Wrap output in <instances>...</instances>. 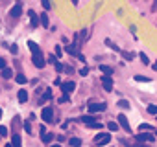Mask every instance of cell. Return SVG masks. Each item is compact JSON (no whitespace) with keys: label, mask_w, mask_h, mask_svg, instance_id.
Returning a JSON list of instances; mask_svg holds the SVG:
<instances>
[{"label":"cell","mask_w":157,"mask_h":147,"mask_svg":"<svg viewBox=\"0 0 157 147\" xmlns=\"http://www.w3.org/2000/svg\"><path fill=\"white\" fill-rule=\"evenodd\" d=\"M10 50H11V53H17V46H15V44H11Z\"/></svg>","instance_id":"obj_37"},{"label":"cell","mask_w":157,"mask_h":147,"mask_svg":"<svg viewBox=\"0 0 157 147\" xmlns=\"http://www.w3.org/2000/svg\"><path fill=\"white\" fill-rule=\"evenodd\" d=\"M139 57H140V61L144 63V64H150V59H148V55L142 52V53H139Z\"/></svg>","instance_id":"obj_22"},{"label":"cell","mask_w":157,"mask_h":147,"mask_svg":"<svg viewBox=\"0 0 157 147\" xmlns=\"http://www.w3.org/2000/svg\"><path fill=\"white\" fill-rule=\"evenodd\" d=\"M105 44H107V46H109V48H111V50H115V52H122V50H120V48H118V46H117V44H113V42H111V41H109V39H107V41H105Z\"/></svg>","instance_id":"obj_20"},{"label":"cell","mask_w":157,"mask_h":147,"mask_svg":"<svg viewBox=\"0 0 157 147\" xmlns=\"http://www.w3.org/2000/svg\"><path fill=\"white\" fill-rule=\"evenodd\" d=\"M78 2H80V0H72V4H74V6H78Z\"/></svg>","instance_id":"obj_41"},{"label":"cell","mask_w":157,"mask_h":147,"mask_svg":"<svg viewBox=\"0 0 157 147\" xmlns=\"http://www.w3.org/2000/svg\"><path fill=\"white\" fill-rule=\"evenodd\" d=\"M2 76H4V77H6V79H10V77H11V76H13V72H11V70H10V68H4V70H2Z\"/></svg>","instance_id":"obj_19"},{"label":"cell","mask_w":157,"mask_h":147,"mask_svg":"<svg viewBox=\"0 0 157 147\" xmlns=\"http://www.w3.org/2000/svg\"><path fill=\"white\" fill-rule=\"evenodd\" d=\"M144 129H146V131H148V129H151V127H150V125H148V123H142V125H140V131H144Z\"/></svg>","instance_id":"obj_35"},{"label":"cell","mask_w":157,"mask_h":147,"mask_svg":"<svg viewBox=\"0 0 157 147\" xmlns=\"http://www.w3.org/2000/svg\"><path fill=\"white\" fill-rule=\"evenodd\" d=\"M135 138H137V142H140V143H146V142H151V140H153V136L148 134V132H139Z\"/></svg>","instance_id":"obj_9"},{"label":"cell","mask_w":157,"mask_h":147,"mask_svg":"<svg viewBox=\"0 0 157 147\" xmlns=\"http://www.w3.org/2000/svg\"><path fill=\"white\" fill-rule=\"evenodd\" d=\"M6 147H13V143H8V145H6Z\"/></svg>","instance_id":"obj_42"},{"label":"cell","mask_w":157,"mask_h":147,"mask_svg":"<svg viewBox=\"0 0 157 147\" xmlns=\"http://www.w3.org/2000/svg\"><path fill=\"white\" fill-rule=\"evenodd\" d=\"M52 147H61V145H57V143H56V145H52Z\"/></svg>","instance_id":"obj_43"},{"label":"cell","mask_w":157,"mask_h":147,"mask_svg":"<svg viewBox=\"0 0 157 147\" xmlns=\"http://www.w3.org/2000/svg\"><path fill=\"white\" fill-rule=\"evenodd\" d=\"M15 81H17L19 85H24V83H26V76H22V74H17V76H15Z\"/></svg>","instance_id":"obj_17"},{"label":"cell","mask_w":157,"mask_h":147,"mask_svg":"<svg viewBox=\"0 0 157 147\" xmlns=\"http://www.w3.org/2000/svg\"><path fill=\"white\" fill-rule=\"evenodd\" d=\"M11 143H13V147H21V136H19V134H13Z\"/></svg>","instance_id":"obj_15"},{"label":"cell","mask_w":157,"mask_h":147,"mask_svg":"<svg viewBox=\"0 0 157 147\" xmlns=\"http://www.w3.org/2000/svg\"><path fill=\"white\" fill-rule=\"evenodd\" d=\"M133 147H146V145H144V143H140V142H139V143H135V145H133Z\"/></svg>","instance_id":"obj_39"},{"label":"cell","mask_w":157,"mask_h":147,"mask_svg":"<svg viewBox=\"0 0 157 147\" xmlns=\"http://www.w3.org/2000/svg\"><path fill=\"white\" fill-rule=\"evenodd\" d=\"M105 109H107V105L102 103V101H100V103H94V101L89 103V112H102V110H105Z\"/></svg>","instance_id":"obj_4"},{"label":"cell","mask_w":157,"mask_h":147,"mask_svg":"<svg viewBox=\"0 0 157 147\" xmlns=\"http://www.w3.org/2000/svg\"><path fill=\"white\" fill-rule=\"evenodd\" d=\"M56 55H57V57L61 55V48H59V46H56Z\"/></svg>","instance_id":"obj_38"},{"label":"cell","mask_w":157,"mask_h":147,"mask_svg":"<svg viewBox=\"0 0 157 147\" xmlns=\"http://www.w3.org/2000/svg\"><path fill=\"white\" fill-rule=\"evenodd\" d=\"M0 136H8V129L2 125V127H0Z\"/></svg>","instance_id":"obj_29"},{"label":"cell","mask_w":157,"mask_h":147,"mask_svg":"<svg viewBox=\"0 0 157 147\" xmlns=\"http://www.w3.org/2000/svg\"><path fill=\"white\" fill-rule=\"evenodd\" d=\"M68 143H70L72 147H80V145H82V140H80V138H70Z\"/></svg>","instance_id":"obj_16"},{"label":"cell","mask_w":157,"mask_h":147,"mask_svg":"<svg viewBox=\"0 0 157 147\" xmlns=\"http://www.w3.org/2000/svg\"><path fill=\"white\" fill-rule=\"evenodd\" d=\"M28 46H30V50H32V61H33V64H35L37 68H43V66L46 64V61H44V57H43V52H41L39 44L33 42V41H30Z\"/></svg>","instance_id":"obj_1"},{"label":"cell","mask_w":157,"mask_h":147,"mask_svg":"<svg viewBox=\"0 0 157 147\" xmlns=\"http://www.w3.org/2000/svg\"><path fill=\"white\" fill-rule=\"evenodd\" d=\"M118 118V125L124 129V131H128V132H131V127H129V121H128V118L124 116V114H118L117 116Z\"/></svg>","instance_id":"obj_5"},{"label":"cell","mask_w":157,"mask_h":147,"mask_svg":"<svg viewBox=\"0 0 157 147\" xmlns=\"http://www.w3.org/2000/svg\"><path fill=\"white\" fill-rule=\"evenodd\" d=\"M102 85H104V88L107 92H111L113 90V79H111V76H104L102 77Z\"/></svg>","instance_id":"obj_8"},{"label":"cell","mask_w":157,"mask_h":147,"mask_svg":"<svg viewBox=\"0 0 157 147\" xmlns=\"http://www.w3.org/2000/svg\"><path fill=\"white\" fill-rule=\"evenodd\" d=\"M124 57H126V61H131V57H133V53H128V52H120Z\"/></svg>","instance_id":"obj_27"},{"label":"cell","mask_w":157,"mask_h":147,"mask_svg":"<svg viewBox=\"0 0 157 147\" xmlns=\"http://www.w3.org/2000/svg\"><path fill=\"white\" fill-rule=\"evenodd\" d=\"M41 24H43L44 28L50 26V22H48V15H46V13H41Z\"/></svg>","instance_id":"obj_14"},{"label":"cell","mask_w":157,"mask_h":147,"mask_svg":"<svg viewBox=\"0 0 157 147\" xmlns=\"http://www.w3.org/2000/svg\"><path fill=\"white\" fill-rule=\"evenodd\" d=\"M107 129H109V131H118V123H117V121H109V123H107Z\"/></svg>","instance_id":"obj_21"},{"label":"cell","mask_w":157,"mask_h":147,"mask_svg":"<svg viewBox=\"0 0 157 147\" xmlns=\"http://www.w3.org/2000/svg\"><path fill=\"white\" fill-rule=\"evenodd\" d=\"M68 101V94H65L63 98H59V103H67Z\"/></svg>","instance_id":"obj_33"},{"label":"cell","mask_w":157,"mask_h":147,"mask_svg":"<svg viewBox=\"0 0 157 147\" xmlns=\"http://www.w3.org/2000/svg\"><path fill=\"white\" fill-rule=\"evenodd\" d=\"M87 74H89V68H87V66H83V68L80 70V76H87Z\"/></svg>","instance_id":"obj_31"},{"label":"cell","mask_w":157,"mask_h":147,"mask_svg":"<svg viewBox=\"0 0 157 147\" xmlns=\"http://www.w3.org/2000/svg\"><path fill=\"white\" fill-rule=\"evenodd\" d=\"M151 68H153V70H157V61H155V63L151 64Z\"/></svg>","instance_id":"obj_40"},{"label":"cell","mask_w":157,"mask_h":147,"mask_svg":"<svg viewBox=\"0 0 157 147\" xmlns=\"http://www.w3.org/2000/svg\"><path fill=\"white\" fill-rule=\"evenodd\" d=\"M10 15H11L13 19H19V17L22 15V6H21V2H19V4H15V6L11 8V11H10Z\"/></svg>","instance_id":"obj_7"},{"label":"cell","mask_w":157,"mask_h":147,"mask_svg":"<svg viewBox=\"0 0 157 147\" xmlns=\"http://www.w3.org/2000/svg\"><path fill=\"white\" fill-rule=\"evenodd\" d=\"M148 112L150 114H157V105H150L148 107Z\"/></svg>","instance_id":"obj_26"},{"label":"cell","mask_w":157,"mask_h":147,"mask_svg":"<svg viewBox=\"0 0 157 147\" xmlns=\"http://www.w3.org/2000/svg\"><path fill=\"white\" fill-rule=\"evenodd\" d=\"M54 66H56V70H57V72H63V70H65V66H63L61 63H56Z\"/></svg>","instance_id":"obj_28"},{"label":"cell","mask_w":157,"mask_h":147,"mask_svg":"<svg viewBox=\"0 0 157 147\" xmlns=\"http://www.w3.org/2000/svg\"><path fill=\"white\" fill-rule=\"evenodd\" d=\"M0 118H2V109H0Z\"/></svg>","instance_id":"obj_44"},{"label":"cell","mask_w":157,"mask_h":147,"mask_svg":"<svg viewBox=\"0 0 157 147\" xmlns=\"http://www.w3.org/2000/svg\"><path fill=\"white\" fill-rule=\"evenodd\" d=\"M135 81H139V83H142V81H144V83H148V81H150V77H144V76H135Z\"/></svg>","instance_id":"obj_23"},{"label":"cell","mask_w":157,"mask_h":147,"mask_svg":"<svg viewBox=\"0 0 157 147\" xmlns=\"http://www.w3.org/2000/svg\"><path fill=\"white\" fill-rule=\"evenodd\" d=\"M109 142H111V134L109 132H102V134H96L94 136V143L96 145H105Z\"/></svg>","instance_id":"obj_2"},{"label":"cell","mask_w":157,"mask_h":147,"mask_svg":"<svg viewBox=\"0 0 157 147\" xmlns=\"http://www.w3.org/2000/svg\"><path fill=\"white\" fill-rule=\"evenodd\" d=\"M0 68H2V70H4V68H6V61H4V59H2V57H0Z\"/></svg>","instance_id":"obj_36"},{"label":"cell","mask_w":157,"mask_h":147,"mask_svg":"<svg viewBox=\"0 0 157 147\" xmlns=\"http://www.w3.org/2000/svg\"><path fill=\"white\" fill-rule=\"evenodd\" d=\"M155 134H157V132H155Z\"/></svg>","instance_id":"obj_45"},{"label":"cell","mask_w":157,"mask_h":147,"mask_svg":"<svg viewBox=\"0 0 157 147\" xmlns=\"http://www.w3.org/2000/svg\"><path fill=\"white\" fill-rule=\"evenodd\" d=\"M24 131H26L28 134H33V132H32V125H30V121H24Z\"/></svg>","instance_id":"obj_25"},{"label":"cell","mask_w":157,"mask_h":147,"mask_svg":"<svg viewBox=\"0 0 157 147\" xmlns=\"http://www.w3.org/2000/svg\"><path fill=\"white\" fill-rule=\"evenodd\" d=\"M118 107H120V109H129V103H128L126 99H120V101H118Z\"/></svg>","instance_id":"obj_24"},{"label":"cell","mask_w":157,"mask_h":147,"mask_svg":"<svg viewBox=\"0 0 157 147\" xmlns=\"http://www.w3.org/2000/svg\"><path fill=\"white\" fill-rule=\"evenodd\" d=\"M28 15H30V22H32V26L37 28V26L41 24V19L37 17V13H35V11H28Z\"/></svg>","instance_id":"obj_10"},{"label":"cell","mask_w":157,"mask_h":147,"mask_svg":"<svg viewBox=\"0 0 157 147\" xmlns=\"http://www.w3.org/2000/svg\"><path fill=\"white\" fill-rule=\"evenodd\" d=\"M100 72H104L105 76H113V68L107 64H100Z\"/></svg>","instance_id":"obj_13"},{"label":"cell","mask_w":157,"mask_h":147,"mask_svg":"<svg viewBox=\"0 0 157 147\" xmlns=\"http://www.w3.org/2000/svg\"><path fill=\"white\" fill-rule=\"evenodd\" d=\"M48 63H52V64H56V63H57V59H56V55H50V57H48Z\"/></svg>","instance_id":"obj_32"},{"label":"cell","mask_w":157,"mask_h":147,"mask_svg":"<svg viewBox=\"0 0 157 147\" xmlns=\"http://www.w3.org/2000/svg\"><path fill=\"white\" fill-rule=\"evenodd\" d=\"M52 138H54V134H50V132H43V142H44V143H50Z\"/></svg>","instance_id":"obj_18"},{"label":"cell","mask_w":157,"mask_h":147,"mask_svg":"<svg viewBox=\"0 0 157 147\" xmlns=\"http://www.w3.org/2000/svg\"><path fill=\"white\" fill-rule=\"evenodd\" d=\"M74 88H76V83H74V81H65V83L61 85V90H63L65 94H72Z\"/></svg>","instance_id":"obj_6"},{"label":"cell","mask_w":157,"mask_h":147,"mask_svg":"<svg viewBox=\"0 0 157 147\" xmlns=\"http://www.w3.org/2000/svg\"><path fill=\"white\" fill-rule=\"evenodd\" d=\"M89 127H93V129H102V123H98V121H94L93 125H89Z\"/></svg>","instance_id":"obj_34"},{"label":"cell","mask_w":157,"mask_h":147,"mask_svg":"<svg viewBox=\"0 0 157 147\" xmlns=\"http://www.w3.org/2000/svg\"><path fill=\"white\" fill-rule=\"evenodd\" d=\"M41 2H43V8L44 9H50V0H41Z\"/></svg>","instance_id":"obj_30"},{"label":"cell","mask_w":157,"mask_h":147,"mask_svg":"<svg viewBox=\"0 0 157 147\" xmlns=\"http://www.w3.org/2000/svg\"><path fill=\"white\" fill-rule=\"evenodd\" d=\"M19 101H21V103H26V101H28V92H26L24 88L19 90Z\"/></svg>","instance_id":"obj_12"},{"label":"cell","mask_w":157,"mask_h":147,"mask_svg":"<svg viewBox=\"0 0 157 147\" xmlns=\"http://www.w3.org/2000/svg\"><path fill=\"white\" fill-rule=\"evenodd\" d=\"M41 118H43V121L52 123L54 121V110H52V107H44L43 112H41Z\"/></svg>","instance_id":"obj_3"},{"label":"cell","mask_w":157,"mask_h":147,"mask_svg":"<svg viewBox=\"0 0 157 147\" xmlns=\"http://www.w3.org/2000/svg\"><path fill=\"white\" fill-rule=\"evenodd\" d=\"M80 121H82V123H85V125H93V123H94V118H93L91 114H87V116H82V118H80Z\"/></svg>","instance_id":"obj_11"}]
</instances>
